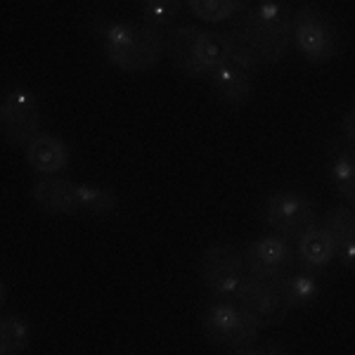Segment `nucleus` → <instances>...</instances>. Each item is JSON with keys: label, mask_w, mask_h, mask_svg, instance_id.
<instances>
[{"label": "nucleus", "mask_w": 355, "mask_h": 355, "mask_svg": "<svg viewBox=\"0 0 355 355\" xmlns=\"http://www.w3.org/2000/svg\"><path fill=\"white\" fill-rule=\"evenodd\" d=\"M227 60L246 71L275 64L289 53L294 43V15L284 3L261 0L244 10L234 26L223 33Z\"/></svg>", "instance_id": "f257e3e1"}, {"label": "nucleus", "mask_w": 355, "mask_h": 355, "mask_svg": "<svg viewBox=\"0 0 355 355\" xmlns=\"http://www.w3.org/2000/svg\"><path fill=\"white\" fill-rule=\"evenodd\" d=\"M102 48L121 71H150L166 53V36L142 21H110L102 28Z\"/></svg>", "instance_id": "f03ea898"}, {"label": "nucleus", "mask_w": 355, "mask_h": 355, "mask_svg": "<svg viewBox=\"0 0 355 355\" xmlns=\"http://www.w3.org/2000/svg\"><path fill=\"white\" fill-rule=\"evenodd\" d=\"M166 55L187 76H211L223 62H227L223 33L192 24H180L166 31Z\"/></svg>", "instance_id": "7ed1b4c3"}, {"label": "nucleus", "mask_w": 355, "mask_h": 355, "mask_svg": "<svg viewBox=\"0 0 355 355\" xmlns=\"http://www.w3.org/2000/svg\"><path fill=\"white\" fill-rule=\"evenodd\" d=\"M263 327L266 324L249 311H244L239 303L216 301L202 313L204 336L216 346H230L244 351L259 339Z\"/></svg>", "instance_id": "20e7f679"}, {"label": "nucleus", "mask_w": 355, "mask_h": 355, "mask_svg": "<svg viewBox=\"0 0 355 355\" xmlns=\"http://www.w3.org/2000/svg\"><path fill=\"white\" fill-rule=\"evenodd\" d=\"M294 43L308 62L324 64L339 53V33L331 19L315 5L303 3L294 12Z\"/></svg>", "instance_id": "39448f33"}, {"label": "nucleus", "mask_w": 355, "mask_h": 355, "mask_svg": "<svg viewBox=\"0 0 355 355\" xmlns=\"http://www.w3.org/2000/svg\"><path fill=\"white\" fill-rule=\"evenodd\" d=\"M199 275L206 289L220 301L234 299L239 284L246 277L244 254L232 242H216L204 249L199 259Z\"/></svg>", "instance_id": "423d86ee"}, {"label": "nucleus", "mask_w": 355, "mask_h": 355, "mask_svg": "<svg viewBox=\"0 0 355 355\" xmlns=\"http://www.w3.org/2000/svg\"><path fill=\"white\" fill-rule=\"evenodd\" d=\"M266 223L272 227L279 237L284 239H299L311 227L318 225V214L315 206L306 194L294 190H277L268 197L266 209H263Z\"/></svg>", "instance_id": "0eeeda50"}, {"label": "nucleus", "mask_w": 355, "mask_h": 355, "mask_svg": "<svg viewBox=\"0 0 355 355\" xmlns=\"http://www.w3.org/2000/svg\"><path fill=\"white\" fill-rule=\"evenodd\" d=\"M41 105L26 88H10L0 102V130L10 145L24 147L41 133Z\"/></svg>", "instance_id": "6e6552de"}, {"label": "nucleus", "mask_w": 355, "mask_h": 355, "mask_svg": "<svg viewBox=\"0 0 355 355\" xmlns=\"http://www.w3.org/2000/svg\"><path fill=\"white\" fill-rule=\"evenodd\" d=\"M291 246L279 234H266L249 244L244 251L246 275L268 282H279L291 268Z\"/></svg>", "instance_id": "1a4fd4ad"}, {"label": "nucleus", "mask_w": 355, "mask_h": 355, "mask_svg": "<svg viewBox=\"0 0 355 355\" xmlns=\"http://www.w3.org/2000/svg\"><path fill=\"white\" fill-rule=\"evenodd\" d=\"M234 303H239L244 311L259 318L263 324L277 322L287 315V306L279 296L277 282H268V279L251 277V275L242 279L237 294H234Z\"/></svg>", "instance_id": "9d476101"}, {"label": "nucleus", "mask_w": 355, "mask_h": 355, "mask_svg": "<svg viewBox=\"0 0 355 355\" xmlns=\"http://www.w3.org/2000/svg\"><path fill=\"white\" fill-rule=\"evenodd\" d=\"M31 199L45 214H81V185L64 178H45L31 187Z\"/></svg>", "instance_id": "9b49d317"}, {"label": "nucleus", "mask_w": 355, "mask_h": 355, "mask_svg": "<svg viewBox=\"0 0 355 355\" xmlns=\"http://www.w3.org/2000/svg\"><path fill=\"white\" fill-rule=\"evenodd\" d=\"M26 162L36 173L53 178L55 173H62L69 166V147L62 137L41 130L26 145Z\"/></svg>", "instance_id": "f8f14e48"}, {"label": "nucleus", "mask_w": 355, "mask_h": 355, "mask_svg": "<svg viewBox=\"0 0 355 355\" xmlns=\"http://www.w3.org/2000/svg\"><path fill=\"white\" fill-rule=\"evenodd\" d=\"M209 78H211V85H214L216 95L230 107L244 105V102L251 97V90H254L251 73L246 71V69L237 67L230 60L223 62Z\"/></svg>", "instance_id": "ddd939ff"}, {"label": "nucleus", "mask_w": 355, "mask_h": 355, "mask_svg": "<svg viewBox=\"0 0 355 355\" xmlns=\"http://www.w3.org/2000/svg\"><path fill=\"white\" fill-rule=\"evenodd\" d=\"M324 227L336 242V256L355 266V209L353 206H334L324 216Z\"/></svg>", "instance_id": "4468645a"}, {"label": "nucleus", "mask_w": 355, "mask_h": 355, "mask_svg": "<svg viewBox=\"0 0 355 355\" xmlns=\"http://www.w3.org/2000/svg\"><path fill=\"white\" fill-rule=\"evenodd\" d=\"M336 259V242L324 225L311 227L299 239V261L311 270H322Z\"/></svg>", "instance_id": "2eb2a0df"}, {"label": "nucleus", "mask_w": 355, "mask_h": 355, "mask_svg": "<svg viewBox=\"0 0 355 355\" xmlns=\"http://www.w3.org/2000/svg\"><path fill=\"white\" fill-rule=\"evenodd\" d=\"M279 296H282L287 311L291 308H306L320 296V282L308 272H291L284 275L277 282Z\"/></svg>", "instance_id": "dca6fc26"}, {"label": "nucleus", "mask_w": 355, "mask_h": 355, "mask_svg": "<svg viewBox=\"0 0 355 355\" xmlns=\"http://www.w3.org/2000/svg\"><path fill=\"white\" fill-rule=\"evenodd\" d=\"M31 327L21 315L5 313L0 320V355H19L26 351Z\"/></svg>", "instance_id": "f3484780"}, {"label": "nucleus", "mask_w": 355, "mask_h": 355, "mask_svg": "<svg viewBox=\"0 0 355 355\" xmlns=\"http://www.w3.org/2000/svg\"><path fill=\"white\" fill-rule=\"evenodd\" d=\"M329 178L334 190L355 209V154L353 152L336 154L329 164Z\"/></svg>", "instance_id": "a211bd4d"}, {"label": "nucleus", "mask_w": 355, "mask_h": 355, "mask_svg": "<svg viewBox=\"0 0 355 355\" xmlns=\"http://www.w3.org/2000/svg\"><path fill=\"white\" fill-rule=\"evenodd\" d=\"M182 10V3L180 0H142L140 3V17H142V24L157 28H173V21L178 19Z\"/></svg>", "instance_id": "6ab92c4d"}, {"label": "nucleus", "mask_w": 355, "mask_h": 355, "mask_svg": "<svg viewBox=\"0 0 355 355\" xmlns=\"http://www.w3.org/2000/svg\"><path fill=\"white\" fill-rule=\"evenodd\" d=\"M187 8L192 10L194 17L204 21H225L234 15L244 12L246 5L242 0H190Z\"/></svg>", "instance_id": "aec40b11"}, {"label": "nucleus", "mask_w": 355, "mask_h": 355, "mask_svg": "<svg viewBox=\"0 0 355 355\" xmlns=\"http://www.w3.org/2000/svg\"><path fill=\"white\" fill-rule=\"evenodd\" d=\"M119 197L107 187L100 185H81V214L105 216L116 211Z\"/></svg>", "instance_id": "412c9836"}, {"label": "nucleus", "mask_w": 355, "mask_h": 355, "mask_svg": "<svg viewBox=\"0 0 355 355\" xmlns=\"http://www.w3.org/2000/svg\"><path fill=\"white\" fill-rule=\"evenodd\" d=\"M343 135H346V142L351 145V152L355 154V107L343 116Z\"/></svg>", "instance_id": "4be33fe9"}, {"label": "nucleus", "mask_w": 355, "mask_h": 355, "mask_svg": "<svg viewBox=\"0 0 355 355\" xmlns=\"http://www.w3.org/2000/svg\"><path fill=\"white\" fill-rule=\"evenodd\" d=\"M237 355H268L266 351H256V348H244V351H239Z\"/></svg>", "instance_id": "5701e85b"}]
</instances>
